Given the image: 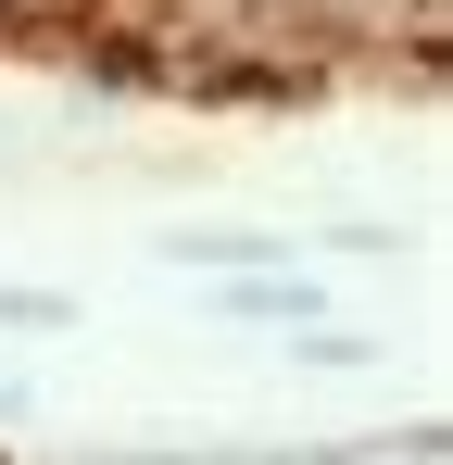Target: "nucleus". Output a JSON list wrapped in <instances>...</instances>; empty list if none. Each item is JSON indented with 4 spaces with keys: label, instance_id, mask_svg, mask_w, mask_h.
<instances>
[{
    "label": "nucleus",
    "instance_id": "1",
    "mask_svg": "<svg viewBox=\"0 0 453 465\" xmlns=\"http://www.w3.org/2000/svg\"><path fill=\"white\" fill-rule=\"evenodd\" d=\"M226 302H239V314H302V277H239Z\"/></svg>",
    "mask_w": 453,
    "mask_h": 465
}]
</instances>
